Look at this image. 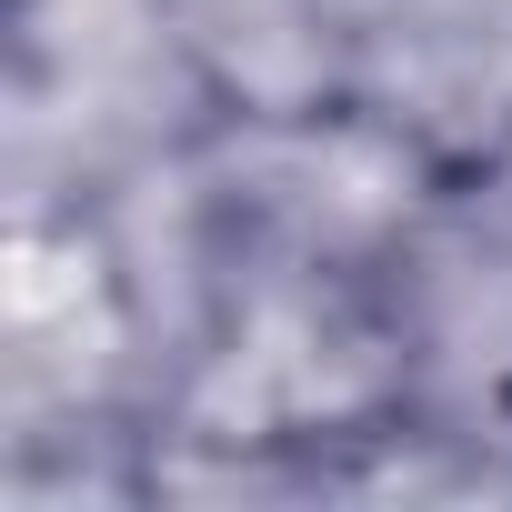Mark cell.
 Listing matches in <instances>:
<instances>
[{"label":"cell","mask_w":512,"mask_h":512,"mask_svg":"<svg viewBox=\"0 0 512 512\" xmlns=\"http://www.w3.org/2000/svg\"><path fill=\"white\" fill-rule=\"evenodd\" d=\"M191 101L241 131H332L362 91V0H151Z\"/></svg>","instance_id":"obj_1"}]
</instances>
